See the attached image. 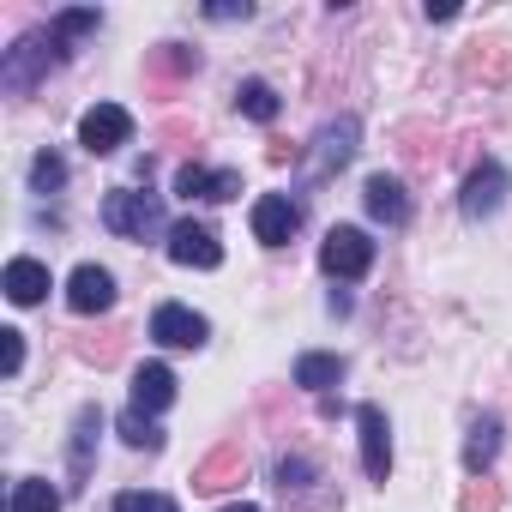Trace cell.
<instances>
[{
	"instance_id": "4dcf8cb0",
	"label": "cell",
	"mask_w": 512,
	"mask_h": 512,
	"mask_svg": "<svg viewBox=\"0 0 512 512\" xmlns=\"http://www.w3.org/2000/svg\"><path fill=\"white\" fill-rule=\"evenodd\" d=\"M223 512H266V506H253V500H235V506H223Z\"/></svg>"
},
{
	"instance_id": "484cf974",
	"label": "cell",
	"mask_w": 512,
	"mask_h": 512,
	"mask_svg": "<svg viewBox=\"0 0 512 512\" xmlns=\"http://www.w3.org/2000/svg\"><path fill=\"white\" fill-rule=\"evenodd\" d=\"M115 512H181L169 494H151V488H127V494H115Z\"/></svg>"
},
{
	"instance_id": "7402d4cb",
	"label": "cell",
	"mask_w": 512,
	"mask_h": 512,
	"mask_svg": "<svg viewBox=\"0 0 512 512\" xmlns=\"http://www.w3.org/2000/svg\"><path fill=\"white\" fill-rule=\"evenodd\" d=\"M314 482H320L314 458H302V452H284V458H278V488H284V494H296V500H314Z\"/></svg>"
},
{
	"instance_id": "9c48e42d",
	"label": "cell",
	"mask_w": 512,
	"mask_h": 512,
	"mask_svg": "<svg viewBox=\"0 0 512 512\" xmlns=\"http://www.w3.org/2000/svg\"><path fill=\"white\" fill-rule=\"evenodd\" d=\"M356 428H362V470L368 482H386L392 476V422L380 404H356Z\"/></svg>"
},
{
	"instance_id": "e0dca14e",
	"label": "cell",
	"mask_w": 512,
	"mask_h": 512,
	"mask_svg": "<svg viewBox=\"0 0 512 512\" xmlns=\"http://www.w3.org/2000/svg\"><path fill=\"white\" fill-rule=\"evenodd\" d=\"M97 434H103V410H97V404H79V416H73V446H67L73 482L91 476V464H97Z\"/></svg>"
},
{
	"instance_id": "277c9868",
	"label": "cell",
	"mask_w": 512,
	"mask_h": 512,
	"mask_svg": "<svg viewBox=\"0 0 512 512\" xmlns=\"http://www.w3.org/2000/svg\"><path fill=\"white\" fill-rule=\"evenodd\" d=\"M247 223H253V241H260V247H290V241L302 235V199H290V193H260Z\"/></svg>"
},
{
	"instance_id": "ac0fdd59",
	"label": "cell",
	"mask_w": 512,
	"mask_h": 512,
	"mask_svg": "<svg viewBox=\"0 0 512 512\" xmlns=\"http://www.w3.org/2000/svg\"><path fill=\"white\" fill-rule=\"evenodd\" d=\"M494 458H500V416H476L470 422V440H464V470L470 476H488Z\"/></svg>"
},
{
	"instance_id": "4316f807",
	"label": "cell",
	"mask_w": 512,
	"mask_h": 512,
	"mask_svg": "<svg viewBox=\"0 0 512 512\" xmlns=\"http://www.w3.org/2000/svg\"><path fill=\"white\" fill-rule=\"evenodd\" d=\"M31 187H37V193H55V187H67V163H61L55 151H43V157L31 163Z\"/></svg>"
},
{
	"instance_id": "5bb4252c",
	"label": "cell",
	"mask_w": 512,
	"mask_h": 512,
	"mask_svg": "<svg viewBox=\"0 0 512 512\" xmlns=\"http://www.w3.org/2000/svg\"><path fill=\"white\" fill-rule=\"evenodd\" d=\"M0 290H7V302H13V308H37V302L55 290V278H49V266H43V260L19 253V260H7V278H0Z\"/></svg>"
},
{
	"instance_id": "6da1fadb",
	"label": "cell",
	"mask_w": 512,
	"mask_h": 512,
	"mask_svg": "<svg viewBox=\"0 0 512 512\" xmlns=\"http://www.w3.org/2000/svg\"><path fill=\"white\" fill-rule=\"evenodd\" d=\"M73 49L55 37V25L49 31H31V37H19L7 55H0V91H7V97H25V91H37L61 61H67Z\"/></svg>"
},
{
	"instance_id": "7a4b0ae2",
	"label": "cell",
	"mask_w": 512,
	"mask_h": 512,
	"mask_svg": "<svg viewBox=\"0 0 512 512\" xmlns=\"http://www.w3.org/2000/svg\"><path fill=\"white\" fill-rule=\"evenodd\" d=\"M103 229L109 235H127V241H151V235H163L169 241V217H163V199L145 187V193H133V187H115L109 199H103Z\"/></svg>"
},
{
	"instance_id": "3957f363",
	"label": "cell",
	"mask_w": 512,
	"mask_h": 512,
	"mask_svg": "<svg viewBox=\"0 0 512 512\" xmlns=\"http://www.w3.org/2000/svg\"><path fill=\"white\" fill-rule=\"evenodd\" d=\"M320 272H326L332 284H356V278H368V272H374V235L356 229V223L326 229V241H320Z\"/></svg>"
},
{
	"instance_id": "30bf717a",
	"label": "cell",
	"mask_w": 512,
	"mask_h": 512,
	"mask_svg": "<svg viewBox=\"0 0 512 512\" xmlns=\"http://www.w3.org/2000/svg\"><path fill=\"white\" fill-rule=\"evenodd\" d=\"M500 199H506V169H500L494 157H482V163L464 175V199H458V211H464L470 223H482V217L500 211Z\"/></svg>"
},
{
	"instance_id": "7c38bea8",
	"label": "cell",
	"mask_w": 512,
	"mask_h": 512,
	"mask_svg": "<svg viewBox=\"0 0 512 512\" xmlns=\"http://www.w3.org/2000/svg\"><path fill=\"white\" fill-rule=\"evenodd\" d=\"M175 193H181V199H211V205H223V199H235V193H241V169L181 163V169H175Z\"/></svg>"
},
{
	"instance_id": "52a82bcc",
	"label": "cell",
	"mask_w": 512,
	"mask_h": 512,
	"mask_svg": "<svg viewBox=\"0 0 512 512\" xmlns=\"http://www.w3.org/2000/svg\"><path fill=\"white\" fill-rule=\"evenodd\" d=\"M127 139H133V115H127L121 103H97V109L79 115V145H85L91 157H115Z\"/></svg>"
},
{
	"instance_id": "d6986e66",
	"label": "cell",
	"mask_w": 512,
	"mask_h": 512,
	"mask_svg": "<svg viewBox=\"0 0 512 512\" xmlns=\"http://www.w3.org/2000/svg\"><path fill=\"white\" fill-rule=\"evenodd\" d=\"M235 109L247 115V121H260V127H272L278 115H284V97L266 85V79H241L235 85Z\"/></svg>"
},
{
	"instance_id": "5b68a950",
	"label": "cell",
	"mask_w": 512,
	"mask_h": 512,
	"mask_svg": "<svg viewBox=\"0 0 512 512\" xmlns=\"http://www.w3.org/2000/svg\"><path fill=\"white\" fill-rule=\"evenodd\" d=\"M356 139H362V121H356V115H338V121H326V127L314 133V151H308V181H326V175H338V169L356 157Z\"/></svg>"
},
{
	"instance_id": "44dd1931",
	"label": "cell",
	"mask_w": 512,
	"mask_h": 512,
	"mask_svg": "<svg viewBox=\"0 0 512 512\" xmlns=\"http://www.w3.org/2000/svg\"><path fill=\"white\" fill-rule=\"evenodd\" d=\"M115 428H121V440H127L133 452H163V428H157V416H145V410H133V404L121 410Z\"/></svg>"
},
{
	"instance_id": "9a60e30c",
	"label": "cell",
	"mask_w": 512,
	"mask_h": 512,
	"mask_svg": "<svg viewBox=\"0 0 512 512\" xmlns=\"http://www.w3.org/2000/svg\"><path fill=\"white\" fill-rule=\"evenodd\" d=\"M169 404H175V368L169 362H139L133 368V410L163 416Z\"/></svg>"
},
{
	"instance_id": "d4e9b609",
	"label": "cell",
	"mask_w": 512,
	"mask_h": 512,
	"mask_svg": "<svg viewBox=\"0 0 512 512\" xmlns=\"http://www.w3.org/2000/svg\"><path fill=\"white\" fill-rule=\"evenodd\" d=\"M151 67L169 73V79H187V73H199V49H187V43H163V49L151 55Z\"/></svg>"
},
{
	"instance_id": "f546056e",
	"label": "cell",
	"mask_w": 512,
	"mask_h": 512,
	"mask_svg": "<svg viewBox=\"0 0 512 512\" xmlns=\"http://www.w3.org/2000/svg\"><path fill=\"white\" fill-rule=\"evenodd\" d=\"M205 19H217V25H229V19H247V7H205Z\"/></svg>"
},
{
	"instance_id": "2e32d148",
	"label": "cell",
	"mask_w": 512,
	"mask_h": 512,
	"mask_svg": "<svg viewBox=\"0 0 512 512\" xmlns=\"http://www.w3.org/2000/svg\"><path fill=\"white\" fill-rule=\"evenodd\" d=\"M290 374H296V386H302V392H332V386H344L350 362H344L338 350H302Z\"/></svg>"
},
{
	"instance_id": "f1b7e54d",
	"label": "cell",
	"mask_w": 512,
	"mask_h": 512,
	"mask_svg": "<svg viewBox=\"0 0 512 512\" xmlns=\"http://www.w3.org/2000/svg\"><path fill=\"white\" fill-rule=\"evenodd\" d=\"M0 356H7V380L25 368V332H19V326H7V332H0Z\"/></svg>"
},
{
	"instance_id": "ba28073f",
	"label": "cell",
	"mask_w": 512,
	"mask_h": 512,
	"mask_svg": "<svg viewBox=\"0 0 512 512\" xmlns=\"http://www.w3.org/2000/svg\"><path fill=\"white\" fill-rule=\"evenodd\" d=\"M151 338H157L163 350H205V344H211V320L193 314V308H181V302H157Z\"/></svg>"
},
{
	"instance_id": "cb8c5ba5",
	"label": "cell",
	"mask_w": 512,
	"mask_h": 512,
	"mask_svg": "<svg viewBox=\"0 0 512 512\" xmlns=\"http://www.w3.org/2000/svg\"><path fill=\"white\" fill-rule=\"evenodd\" d=\"M97 25H103V13H97V7H73V13H55V37H61L67 49H73L79 37H91Z\"/></svg>"
},
{
	"instance_id": "8fae6325",
	"label": "cell",
	"mask_w": 512,
	"mask_h": 512,
	"mask_svg": "<svg viewBox=\"0 0 512 512\" xmlns=\"http://www.w3.org/2000/svg\"><path fill=\"white\" fill-rule=\"evenodd\" d=\"M362 205H368V217H374V223H386V229H404V223H410V211H416V205H410V193H404V181H398V175H386V169L362 181Z\"/></svg>"
},
{
	"instance_id": "8992f818",
	"label": "cell",
	"mask_w": 512,
	"mask_h": 512,
	"mask_svg": "<svg viewBox=\"0 0 512 512\" xmlns=\"http://www.w3.org/2000/svg\"><path fill=\"white\" fill-rule=\"evenodd\" d=\"M163 253H169L175 266H187V272H217V266H223V241H217V229H205V223H193V217H181V223L169 229Z\"/></svg>"
},
{
	"instance_id": "4fadbf2b",
	"label": "cell",
	"mask_w": 512,
	"mask_h": 512,
	"mask_svg": "<svg viewBox=\"0 0 512 512\" xmlns=\"http://www.w3.org/2000/svg\"><path fill=\"white\" fill-rule=\"evenodd\" d=\"M115 296H121V290H115V272H103V266H79V272L67 278V308L85 314V320H91V314H109Z\"/></svg>"
},
{
	"instance_id": "603a6c76",
	"label": "cell",
	"mask_w": 512,
	"mask_h": 512,
	"mask_svg": "<svg viewBox=\"0 0 512 512\" xmlns=\"http://www.w3.org/2000/svg\"><path fill=\"white\" fill-rule=\"evenodd\" d=\"M229 476H241V446H223V452H211V458L193 470V488H205V494H211V488H223Z\"/></svg>"
},
{
	"instance_id": "83f0119b",
	"label": "cell",
	"mask_w": 512,
	"mask_h": 512,
	"mask_svg": "<svg viewBox=\"0 0 512 512\" xmlns=\"http://www.w3.org/2000/svg\"><path fill=\"white\" fill-rule=\"evenodd\" d=\"M458 512H500V488H494L488 476H476V482L464 488V500H458Z\"/></svg>"
},
{
	"instance_id": "ffe728a7",
	"label": "cell",
	"mask_w": 512,
	"mask_h": 512,
	"mask_svg": "<svg viewBox=\"0 0 512 512\" xmlns=\"http://www.w3.org/2000/svg\"><path fill=\"white\" fill-rule=\"evenodd\" d=\"M7 512H61V488H55L49 476H19Z\"/></svg>"
}]
</instances>
